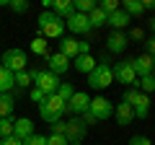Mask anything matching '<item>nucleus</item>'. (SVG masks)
<instances>
[{"label":"nucleus","mask_w":155,"mask_h":145,"mask_svg":"<svg viewBox=\"0 0 155 145\" xmlns=\"http://www.w3.org/2000/svg\"><path fill=\"white\" fill-rule=\"evenodd\" d=\"M127 47H129V42H127V34L124 31H111L109 34V39H106V55H122Z\"/></svg>","instance_id":"9"},{"label":"nucleus","mask_w":155,"mask_h":145,"mask_svg":"<svg viewBox=\"0 0 155 145\" xmlns=\"http://www.w3.org/2000/svg\"><path fill=\"white\" fill-rule=\"evenodd\" d=\"M39 34L47 39H62L65 36V21L57 18L52 11H41L39 16Z\"/></svg>","instance_id":"2"},{"label":"nucleus","mask_w":155,"mask_h":145,"mask_svg":"<svg viewBox=\"0 0 155 145\" xmlns=\"http://www.w3.org/2000/svg\"><path fill=\"white\" fill-rule=\"evenodd\" d=\"M98 5L96 0H72V8H75V13H83V16H88L93 8Z\"/></svg>","instance_id":"27"},{"label":"nucleus","mask_w":155,"mask_h":145,"mask_svg":"<svg viewBox=\"0 0 155 145\" xmlns=\"http://www.w3.org/2000/svg\"><path fill=\"white\" fill-rule=\"evenodd\" d=\"M78 55H91V42H80L78 44Z\"/></svg>","instance_id":"40"},{"label":"nucleus","mask_w":155,"mask_h":145,"mask_svg":"<svg viewBox=\"0 0 155 145\" xmlns=\"http://www.w3.org/2000/svg\"><path fill=\"white\" fill-rule=\"evenodd\" d=\"M65 112H67V104H65V101H62L57 93L47 96V99L39 104V117L44 119L47 124H57V122H62Z\"/></svg>","instance_id":"1"},{"label":"nucleus","mask_w":155,"mask_h":145,"mask_svg":"<svg viewBox=\"0 0 155 145\" xmlns=\"http://www.w3.org/2000/svg\"><path fill=\"white\" fill-rule=\"evenodd\" d=\"M52 135H62V137H65V122H57V124H52Z\"/></svg>","instance_id":"41"},{"label":"nucleus","mask_w":155,"mask_h":145,"mask_svg":"<svg viewBox=\"0 0 155 145\" xmlns=\"http://www.w3.org/2000/svg\"><path fill=\"white\" fill-rule=\"evenodd\" d=\"M70 65H72V62L67 60V57H62L60 52H54V55L47 57V70L54 72V75H62V72H67V70H70Z\"/></svg>","instance_id":"13"},{"label":"nucleus","mask_w":155,"mask_h":145,"mask_svg":"<svg viewBox=\"0 0 155 145\" xmlns=\"http://www.w3.org/2000/svg\"><path fill=\"white\" fill-rule=\"evenodd\" d=\"M142 44H145V55H150V57L155 60V34H150V36L142 42Z\"/></svg>","instance_id":"35"},{"label":"nucleus","mask_w":155,"mask_h":145,"mask_svg":"<svg viewBox=\"0 0 155 145\" xmlns=\"http://www.w3.org/2000/svg\"><path fill=\"white\" fill-rule=\"evenodd\" d=\"M98 8L106 13V16H111L114 11H119V8H122V3H119V0H101V3H98Z\"/></svg>","instance_id":"30"},{"label":"nucleus","mask_w":155,"mask_h":145,"mask_svg":"<svg viewBox=\"0 0 155 145\" xmlns=\"http://www.w3.org/2000/svg\"><path fill=\"white\" fill-rule=\"evenodd\" d=\"M52 13H54L57 18H70L72 13H75V8H72V0H54L52 3Z\"/></svg>","instance_id":"20"},{"label":"nucleus","mask_w":155,"mask_h":145,"mask_svg":"<svg viewBox=\"0 0 155 145\" xmlns=\"http://www.w3.org/2000/svg\"><path fill=\"white\" fill-rule=\"evenodd\" d=\"M8 8H11L13 13H28V0H11V3H8Z\"/></svg>","instance_id":"32"},{"label":"nucleus","mask_w":155,"mask_h":145,"mask_svg":"<svg viewBox=\"0 0 155 145\" xmlns=\"http://www.w3.org/2000/svg\"><path fill=\"white\" fill-rule=\"evenodd\" d=\"M153 78H155V65H153Z\"/></svg>","instance_id":"46"},{"label":"nucleus","mask_w":155,"mask_h":145,"mask_svg":"<svg viewBox=\"0 0 155 145\" xmlns=\"http://www.w3.org/2000/svg\"><path fill=\"white\" fill-rule=\"evenodd\" d=\"M137 96H140L137 88H127V91L122 93V104H129V106H132L134 101H137Z\"/></svg>","instance_id":"34"},{"label":"nucleus","mask_w":155,"mask_h":145,"mask_svg":"<svg viewBox=\"0 0 155 145\" xmlns=\"http://www.w3.org/2000/svg\"><path fill=\"white\" fill-rule=\"evenodd\" d=\"M122 11L127 13L129 18H140V16H145V8H142V0H122Z\"/></svg>","instance_id":"21"},{"label":"nucleus","mask_w":155,"mask_h":145,"mask_svg":"<svg viewBox=\"0 0 155 145\" xmlns=\"http://www.w3.org/2000/svg\"><path fill=\"white\" fill-rule=\"evenodd\" d=\"M13 86H16V75L0 65V93H11Z\"/></svg>","instance_id":"22"},{"label":"nucleus","mask_w":155,"mask_h":145,"mask_svg":"<svg viewBox=\"0 0 155 145\" xmlns=\"http://www.w3.org/2000/svg\"><path fill=\"white\" fill-rule=\"evenodd\" d=\"M88 106H91V96L83 93V91H75L72 99L67 101V112H72L78 117V114H85V112H88Z\"/></svg>","instance_id":"11"},{"label":"nucleus","mask_w":155,"mask_h":145,"mask_svg":"<svg viewBox=\"0 0 155 145\" xmlns=\"http://www.w3.org/2000/svg\"><path fill=\"white\" fill-rule=\"evenodd\" d=\"M78 44H80V39H75V36H62L60 39V55L72 62L78 57Z\"/></svg>","instance_id":"15"},{"label":"nucleus","mask_w":155,"mask_h":145,"mask_svg":"<svg viewBox=\"0 0 155 145\" xmlns=\"http://www.w3.org/2000/svg\"><path fill=\"white\" fill-rule=\"evenodd\" d=\"M0 145H23V143H21L18 137H13V135H11V137H3V140H0Z\"/></svg>","instance_id":"42"},{"label":"nucleus","mask_w":155,"mask_h":145,"mask_svg":"<svg viewBox=\"0 0 155 145\" xmlns=\"http://www.w3.org/2000/svg\"><path fill=\"white\" fill-rule=\"evenodd\" d=\"M142 8L145 11H155V0H142Z\"/></svg>","instance_id":"43"},{"label":"nucleus","mask_w":155,"mask_h":145,"mask_svg":"<svg viewBox=\"0 0 155 145\" xmlns=\"http://www.w3.org/2000/svg\"><path fill=\"white\" fill-rule=\"evenodd\" d=\"M106 18H109V16H106V13L101 11L98 5H96L93 11L88 13V23H91V29H101V26H106Z\"/></svg>","instance_id":"24"},{"label":"nucleus","mask_w":155,"mask_h":145,"mask_svg":"<svg viewBox=\"0 0 155 145\" xmlns=\"http://www.w3.org/2000/svg\"><path fill=\"white\" fill-rule=\"evenodd\" d=\"M31 52L39 55V57H44V60L49 57V49H47V39H44V36H36V39L31 42Z\"/></svg>","instance_id":"26"},{"label":"nucleus","mask_w":155,"mask_h":145,"mask_svg":"<svg viewBox=\"0 0 155 145\" xmlns=\"http://www.w3.org/2000/svg\"><path fill=\"white\" fill-rule=\"evenodd\" d=\"M129 145H153V140L147 135H132L129 137Z\"/></svg>","instance_id":"37"},{"label":"nucleus","mask_w":155,"mask_h":145,"mask_svg":"<svg viewBox=\"0 0 155 145\" xmlns=\"http://www.w3.org/2000/svg\"><path fill=\"white\" fill-rule=\"evenodd\" d=\"M13 124H16V119H13V117H0V140L13 135Z\"/></svg>","instance_id":"28"},{"label":"nucleus","mask_w":155,"mask_h":145,"mask_svg":"<svg viewBox=\"0 0 155 145\" xmlns=\"http://www.w3.org/2000/svg\"><path fill=\"white\" fill-rule=\"evenodd\" d=\"M65 29H70L72 34H91L93 31L88 23V16H83V13H72L70 18H65Z\"/></svg>","instance_id":"10"},{"label":"nucleus","mask_w":155,"mask_h":145,"mask_svg":"<svg viewBox=\"0 0 155 145\" xmlns=\"http://www.w3.org/2000/svg\"><path fill=\"white\" fill-rule=\"evenodd\" d=\"M47 145H67V140L62 137V135H49V137H47Z\"/></svg>","instance_id":"39"},{"label":"nucleus","mask_w":155,"mask_h":145,"mask_svg":"<svg viewBox=\"0 0 155 145\" xmlns=\"http://www.w3.org/2000/svg\"><path fill=\"white\" fill-rule=\"evenodd\" d=\"M137 91H140V93H145V96L155 93V78H153V75H145V78H140V80H137Z\"/></svg>","instance_id":"25"},{"label":"nucleus","mask_w":155,"mask_h":145,"mask_svg":"<svg viewBox=\"0 0 155 145\" xmlns=\"http://www.w3.org/2000/svg\"><path fill=\"white\" fill-rule=\"evenodd\" d=\"M111 83H114V70H111V65L109 62H98L96 70L88 75V86L93 91H104V88H109Z\"/></svg>","instance_id":"4"},{"label":"nucleus","mask_w":155,"mask_h":145,"mask_svg":"<svg viewBox=\"0 0 155 145\" xmlns=\"http://www.w3.org/2000/svg\"><path fill=\"white\" fill-rule=\"evenodd\" d=\"M150 31H153V34H155V16H153V18H150Z\"/></svg>","instance_id":"45"},{"label":"nucleus","mask_w":155,"mask_h":145,"mask_svg":"<svg viewBox=\"0 0 155 145\" xmlns=\"http://www.w3.org/2000/svg\"><path fill=\"white\" fill-rule=\"evenodd\" d=\"M72 93H75V88H72V83H60V88H57V96H60L62 101H70L72 99Z\"/></svg>","instance_id":"31"},{"label":"nucleus","mask_w":155,"mask_h":145,"mask_svg":"<svg viewBox=\"0 0 155 145\" xmlns=\"http://www.w3.org/2000/svg\"><path fill=\"white\" fill-rule=\"evenodd\" d=\"M88 114L96 119V122H104V119L114 117V106H111V101H109V99H104V96H96V99H91Z\"/></svg>","instance_id":"8"},{"label":"nucleus","mask_w":155,"mask_h":145,"mask_svg":"<svg viewBox=\"0 0 155 145\" xmlns=\"http://www.w3.org/2000/svg\"><path fill=\"white\" fill-rule=\"evenodd\" d=\"M26 62H28V60H26V52L18 49V47H13V49H5V55H3V62H0V65L16 75V72H23V70H26Z\"/></svg>","instance_id":"7"},{"label":"nucleus","mask_w":155,"mask_h":145,"mask_svg":"<svg viewBox=\"0 0 155 145\" xmlns=\"http://www.w3.org/2000/svg\"><path fill=\"white\" fill-rule=\"evenodd\" d=\"M85 132H88V127L83 124L80 117H70L65 122V140H67V145H80L85 140Z\"/></svg>","instance_id":"6"},{"label":"nucleus","mask_w":155,"mask_h":145,"mask_svg":"<svg viewBox=\"0 0 155 145\" xmlns=\"http://www.w3.org/2000/svg\"><path fill=\"white\" fill-rule=\"evenodd\" d=\"M28 99H31L34 101V104H41V101H44L47 99V93H44V91H41V88H36V86H31V88H28Z\"/></svg>","instance_id":"33"},{"label":"nucleus","mask_w":155,"mask_h":145,"mask_svg":"<svg viewBox=\"0 0 155 145\" xmlns=\"http://www.w3.org/2000/svg\"><path fill=\"white\" fill-rule=\"evenodd\" d=\"M111 70H114V80L124 83L127 88H137V75H134L132 60H122V62H114V65H111Z\"/></svg>","instance_id":"5"},{"label":"nucleus","mask_w":155,"mask_h":145,"mask_svg":"<svg viewBox=\"0 0 155 145\" xmlns=\"http://www.w3.org/2000/svg\"><path fill=\"white\" fill-rule=\"evenodd\" d=\"M13 109H16L13 93H0V117H13Z\"/></svg>","instance_id":"23"},{"label":"nucleus","mask_w":155,"mask_h":145,"mask_svg":"<svg viewBox=\"0 0 155 145\" xmlns=\"http://www.w3.org/2000/svg\"><path fill=\"white\" fill-rule=\"evenodd\" d=\"M96 65H98V62H96L91 55H78L75 60H72V67H75L78 72H83V75H91V72L96 70Z\"/></svg>","instance_id":"16"},{"label":"nucleus","mask_w":155,"mask_h":145,"mask_svg":"<svg viewBox=\"0 0 155 145\" xmlns=\"http://www.w3.org/2000/svg\"><path fill=\"white\" fill-rule=\"evenodd\" d=\"M114 117H116V124L127 127V124L134 119V112H132V106H129V104H116L114 106Z\"/></svg>","instance_id":"17"},{"label":"nucleus","mask_w":155,"mask_h":145,"mask_svg":"<svg viewBox=\"0 0 155 145\" xmlns=\"http://www.w3.org/2000/svg\"><path fill=\"white\" fill-rule=\"evenodd\" d=\"M34 135V122L28 117H21V119H16V124H13V137H18L23 143V140H28Z\"/></svg>","instance_id":"14"},{"label":"nucleus","mask_w":155,"mask_h":145,"mask_svg":"<svg viewBox=\"0 0 155 145\" xmlns=\"http://www.w3.org/2000/svg\"><path fill=\"white\" fill-rule=\"evenodd\" d=\"M52 3H54V0H41V8H44V11H52Z\"/></svg>","instance_id":"44"},{"label":"nucleus","mask_w":155,"mask_h":145,"mask_svg":"<svg viewBox=\"0 0 155 145\" xmlns=\"http://www.w3.org/2000/svg\"><path fill=\"white\" fill-rule=\"evenodd\" d=\"M16 86L18 88H31L34 86V80H31V75H28V70H23V72H16Z\"/></svg>","instance_id":"29"},{"label":"nucleus","mask_w":155,"mask_h":145,"mask_svg":"<svg viewBox=\"0 0 155 145\" xmlns=\"http://www.w3.org/2000/svg\"><path fill=\"white\" fill-rule=\"evenodd\" d=\"M127 42H145V31H142V29H129Z\"/></svg>","instance_id":"36"},{"label":"nucleus","mask_w":155,"mask_h":145,"mask_svg":"<svg viewBox=\"0 0 155 145\" xmlns=\"http://www.w3.org/2000/svg\"><path fill=\"white\" fill-rule=\"evenodd\" d=\"M132 112H134V117H137V119H147L150 117V96L140 93L137 101L132 104Z\"/></svg>","instance_id":"19"},{"label":"nucleus","mask_w":155,"mask_h":145,"mask_svg":"<svg viewBox=\"0 0 155 145\" xmlns=\"http://www.w3.org/2000/svg\"><path fill=\"white\" fill-rule=\"evenodd\" d=\"M28 75H31V80H34V86L36 88H41L47 96H52V93H57V88H60V75H54V72H49V70H36V67H31L28 70Z\"/></svg>","instance_id":"3"},{"label":"nucleus","mask_w":155,"mask_h":145,"mask_svg":"<svg viewBox=\"0 0 155 145\" xmlns=\"http://www.w3.org/2000/svg\"><path fill=\"white\" fill-rule=\"evenodd\" d=\"M129 21H132V18H129L127 13L122 11V8H119V11H114L109 18H106V23H109L114 31H122V29H127V26H129Z\"/></svg>","instance_id":"18"},{"label":"nucleus","mask_w":155,"mask_h":145,"mask_svg":"<svg viewBox=\"0 0 155 145\" xmlns=\"http://www.w3.org/2000/svg\"><path fill=\"white\" fill-rule=\"evenodd\" d=\"M23 145H47V137H41V135H36V132H34L28 140H23Z\"/></svg>","instance_id":"38"},{"label":"nucleus","mask_w":155,"mask_h":145,"mask_svg":"<svg viewBox=\"0 0 155 145\" xmlns=\"http://www.w3.org/2000/svg\"><path fill=\"white\" fill-rule=\"evenodd\" d=\"M80 145H83V143H80Z\"/></svg>","instance_id":"47"},{"label":"nucleus","mask_w":155,"mask_h":145,"mask_svg":"<svg viewBox=\"0 0 155 145\" xmlns=\"http://www.w3.org/2000/svg\"><path fill=\"white\" fill-rule=\"evenodd\" d=\"M153 65H155V60L150 55H140V57H134L132 60V67H134V75H137V80L140 78H145V75H153Z\"/></svg>","instance_id":"12"}]
</instances>
